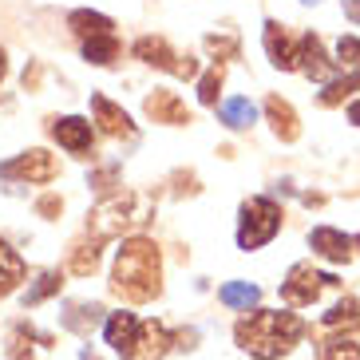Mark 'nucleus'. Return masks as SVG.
<instances>
[{"label": "nucleus", "instance_id": "nucleus-1", "mask_svg": "<svg viewBox=\"0 0 360 360\" xmlns=\"http://www.w3.org/2000/svg\"><path fill=\"white\" fill-rule=\"evenodd\" d=\"M111 289L131 305H143L150 297H159L162 289V257L159 245L147 238H131L115 254V274H111Z\"/></svg>", "mask_w": 360, "mask_h": 360}, {"label": "nucleus", "instance_id": "nucleus-2", "mask_svg": "<svg viewBox=\"0 0 360 360\" xmlns=\"http://www.w3.org/2000/svg\"><path fill=\"white\" fill-rule=\"evenodd\" d=\"M301 333H305V325L293 313H250V317H242L238 328H233L238 345L262 360H274L281 352H289L301 340Z\"/></svg>", "mask_w": 360, "mask_h": 360}, {"label": "nucleus", "instance_id": "nucleus-3", "mask_svg": "<svg viewBox=\"0 0 360 360\" xmlns=\"http://www.w3.org/2000/svg\"><path fill=\"white\" fill-rule=\"evenodd\" d=\"M150 218V202L139 198V194H111V198H103L91 210V230L99 233V238H115V233H123L127 226H143Z\"/></svg>", "mask_w": 360, "mask_h": 360}, {"label": "nucleus", "instance_id": "nucleus-4", "mask_svg": "<svg viewBox=\"0 0 360 360\" xmlns=\"http://www.w3.org/2000/svg\"><path fill=\"white\" fill-rule=\"evenodd\" d=\"M281 226V210L269 198H250L242 206V226H238V245L242 250H257L277 233Z\"/></svg>", "mask_w": 360, "mask_h": 360}, {"label": "nucleus", "instance_id": "nucleus-5", "mask_svg": "<svg viewBox=\"0 0 360 360\" xmlns=\"http://www.w3.org/2000/svg\"><path fill=\"white\" fill-rule=\"evenodd\" d=\"M328 285H337V277L321 274V269H313L309 262H301V265H293L289 277L281 281V301H285V305H313L321 297V289H328Z\"/></svg>", "mask_w": 360, "mask_h": 360}, {"label": "nucleus", "instance_id": "nucleus-6", "mask_svg": "<svg viewBox=\"0 0 360 360\" xmlns=\"http://www.w3.org/2000/svg\"><path fill=\"white\" fill-rule=\"evenodd\" d=\"M135 56L143 60V64L162 68V72H174V75H182V79H191V75L198 72V64H194L191 56H186V60H182V56H174V52H170V44L162 40V36H143V40H135Z\"/></svg>", "mask_w": 360, "mask_h": 360}, {"label": "nucleus", "instance_id": "nucleus-7", "mask_svg": "<svg viewBox=\"0 0 360 360\" xmlns=\"http://www.w3.org/2000/svg\"><path fill=\"white\" fill-rule=\"evenodd\" d=\"M60 174L56 159L48 150H24L16 159L0 162V179H28V182H52Z\"/></svg>", "mask_w": 360, "mask_h": 360}, {"label": "nucleus", "instance_id": "nucleus-8", "mask_svg": "<svg viewBox=\"0 0 360 360\" xmlns=\"http://www.w3.org/2000/svg\"><path fill=\"white\" fill-rule=\"evenodd\" d=\"M139 317L135 313H111V321H107V345L119 352V356H135V349H139Z\"/></svg>", "mask_w": 360, "mask_h": 360}, {"label": "nucleus", "instance_id": "nucleus-9", "mask_svg": "<svg viewBox=\"0 0 360 360\" xmlns=\"http://www.w3.org/2000/svg\"><path fill=\"white\" fill-rule=\"evenodd\" d=\"M147 115L155 119V123H170V127H182V123H191V111H186V103H182L174 91H155V96H147Z\"/></svg>", "mask_w": 360, "mask_h": 360}, {"label": "nucleus", "instance_id": "nucleus-10", "mask_svg": "<svg viewBox=\"0 0 360 360\" xmlns=\"http://www.w3.org/2000/svg\"><path fill=\"white\" fill-rule=\"evenodd\" d=\"M297 68L309 75V79H328V72H333V64L325 60V44H321V36H301V44H297Z\"/></svg>", "mask_w": 360, "mask_h": 360}, {"label": "nucleus", "instance_id": "nucleus-11", "mask_svg": "<svg viewBox=\"0 0 360 360\" xmlns=\"http://www.w3.org/2000/svg\"><path fill=\"white\" fill-rule=\"evenodd\" d=\"M309 245L317 250L321 257H328V262H349L352 257V238H345L340 230H333V226H317V230L309 233Z\"/></svg>", "mask_w": 360, "mask_h": 360}, {"label": "nucleus", "instance_id": "nucleus-12", "mask_svg": "<svg viewBox=\"0 0 360 360\" xmlns=\"http://www.w3.org/2000/svg\"><path fill=\"white\" fill-rule=\"evenodd\" d=\"M52 135H56V143H60V147L75 150V155H84V150L91 147V123H84V119H75V115L56 119Z\"/></svg>", "mask_w": 360, "mask_h": 360}, {"label": "nucleus", "instance_id": "nucleus-13", "mask_svg": "<svg viewBox=\"0 0 360 360\" xmlns=\"http://www.w3.org/2000/svg\"><path fill=\"white\" fill-rule=\"evenodd\" d=\"M91 111H96V123H99V131L103 135H131V119H127V111L123 107H115L111 99H103V96H91Z\"/></svg>", "mask_w": 360, "mask_h": 360}, {"label": "nucleus", "instance_id": "nucleus-14", "mask_svg": "<svg viewBox=\"0 0 360 360\" xmlns=\"http://www.w3.org/2000/svg\"><path fill=\"white\" fill-rule=\"evenodd\" d=\"M265 52H269V60H274L281 72H289V68H297V52L293 44H289L285 28L277 20H265Z\"/></svg>", "mask_w": 360, "mask_h": 360}, {"label": "nucleus", "instance_id": "nucleus-15", "mask_svg": "<svg viewBox=\"0 0 360 360\" xmlns=\"http://www.w3.org/2000/svg\"><path fill=\"white\" fill-rule=\"evenodd\" d=\"M170 333L159 325V321H147V325L139 328V349H135V360H159V356H167V349H170Z\"/></svg>", "mask_w": 360, "mask_h": 360}, {"label": "nucleus", "instance_id": "nucleus-16", "mask_svg": "<svg viewBox=\"0 0 360 360\" xmlns=\"http://www.w3.org/2000/svg\"><path fill=\"white\" fill-rule=\"evenodd\" d=\"M265 115H269V123H274V131L285 143H293L297 135H301V127H297V115H293V107L285 103L281 96H269L265 99Z\"/></svg>", "mask_w": 360, "mask_h": 360}, {"label": "nucleus", "instance_id": "nucleus-17", "mask_svg": "<svg viewBox=\"0 0 360 360\" xmlns=\"http://www.w3.org/2000/svg\"><path fill=\"white\" fill-rule=\"evenodd\" d=\"M24 281V262H20V254L12 250L4 238H0V297H8L12 289Z\"/></svg>", "mask_w": 360, "mask_h": 360}, {"label": "nucleus", "instance_id": "nucleus-18", "mask_svg": "<svg viewBox=\"0 0 360 360\" xmlns=\"http://www.w3.org/2000/svg\"><path fill=\"white\" fill-rule=\"evenodd\" d=\"M68 24H72L79 36H87V40H96V36H111V28H115L107 16H99V12H87V8L72 12V16H68Z\"/></svg>", "mask_w": 360, "mask_h": 360}, {"label": "nucleus", "instance_id": "nucleus-19", "mask_svg": "<svg viewBox=\"0 0 360 360\" xmlns=\"http://www.w3.org/2000/svg\"><path fill=\"white\" fill-rule=\"evenodd\" d=\"M360 325V301L356 297H340L337 305L325 313V328H356Z\"/></svg>", "mask_w": 360, "mask_h": 360}, {"label": "nucleus", "instance_id": "nucleus-20", "mask_svg": "<svg viewBox=\"0 0 360 360\" xmlns=\"http://www.w3.org/2000/svg\"><path fill=\"white\" fill-rule=\"evenodd\" d=\"M218 297H222V305H230V309H250V305H257L262 289L250 285V281H230V285H222Z\"/></svg>", "mask_w": 360, "mask_h": 360}, {"label": "nucleus", "instance_id": "nucleus-21", "mask_svg": "<svg viewBox=\"0 0 360 360\" xmlns=\"http://www.w3.org/2000/svg\"><path fill=\"white\" fill-rule=\"evenodd\" d=\"M257 119V107L250 103V99H226L222 103V123L226 127H250V123H254Z\"/></svg>", "mask_w": 360, "mask_h": 360}, {"label": "nucleus", "instance_id": "nucleus-22", "mask_svg": "<svg viewBox=\"0 0 360 360\" xmlns=\"http://www.w3.org/2000/svg\"><path fill=\"white\" fill-rule=\"evenodd\" d=\"M317 360H360V345H352L349 337H328L321 340Z\"/></svg>", "mask_w": 360, "mask_h": 360}, {"label": "nucleus", "instance_id": "nucleus-23", "mask_svg": "<svg viewBox=\"0 0 360 360\" xmlns=\"http://www.w3.org/2000/svg\"><path fill=\"white\" fill-rule=\"evenodd\" d=\"M84 56L91 60V64H111L119 56V40L115 36H96V40L84 44Z\"/></svg>", "mask_w": 360, "mask_h": 360}, {"label": "nucleus", "instance_id": "nucleus-24", "mask_svg": "<svg viewBox=\"0 0 360 360\" xmlns=\"http://www.w3.org/2000/svg\"><path fill=\"white\" fill-rule=\"evenodd\" d=\"M352 91H360V72L356 75H345V79H337V84H328L325 91H321V103L333 107V103H340L345 96H352Z\"/></svg>", "mask_w": 360, "mask_h": 360}, {"label": "nucleus", "instance_id": "nucleus-25", "mask_svg": "<svg viewBox=\"0 0 360 360\" xmlns=\"http://www.w3.org/2000/svg\"><path fill=\"white\" fill-rule=\"evenodd\" d=\"M222 75H226V72H222L218 64H214L210 72L202 75V84H198V99H202L206 107H210V103H218V87H222Z\"/></svg>", "mask_w": 360, "mask_h": 360}, {"label": "nucleus", "instance_id": "nucleus-26", "mask_svg": "<svg viewBox=\"0 0 360 360\" xmlns=\"http://www.w3.org/2000/svg\"><path fill=\"white\" fill-rule=\"evenodd\" d=\"M96 265H99V250L96 245H79L72 254V274L87 277V274H96Z\"/></svg>", "mask_w": 360, "mask_h": 360}, {"label": "nucleus", "instance_id": "nucleus-27", "mask_svg": "<svg viewBox=\"0 0 360 360\" xmlns=\"http://www.w3.org/2000/svg\"><path fill=\"white\" fill-rule=\"evenodd\" d=\"M56 289H60V274H40L36 285L28 289V297H24V305H36V301H44V297L56 293Z\"/></svg>", "mask_w": 360, "mask_h": 360}, {"label": "nucleus", "instance_id": "nucleus-28", "mask_svg": "<svg viewBox=\"0 0 360 360\" xmlns=\"http://www.w3.org/2000/svg\"><path fill=\"white\" fill-rule=\"evenodd\" d=\"M96 317H99V305H91V309H87V305H75L72 313L64 317V325L75 328V333H84L87 325H96Z\"/></svg>", "mask_w": 360, "mask_h": 360}, {"label": "nucleus", "instance_id": "nucleus-29", "mask_svg": "<svg viewBox=\"0 0 360 360\" xmlns=\"http://www.w3.org/2000/svg\"><path fill=\"white\" fill-rule=\"evenodd\" d=\"M337 56L345 60V64H360V40L356 36H340V44H337Z\"/></svg>", "mask_w": 360, "mask_h": 360}, {"label": "nucleus", "instance_id": "nucleus-30", "mask_svg": "<svg viewBox=\"0 0 360 360\" xmlns=\"http://www.w3.org/2000/svg\"><path fill=\"white\" fill-rule=\"evenodd\" d=\"M206 48L218 52V56H233V52H238V44H233L230 36H222V40H218V36H206Z\"/></svg>", "mask_w": 360, "mask_h": 360}, {"label": "nucleus", "instance_id": "nucleus-31", "mask_svg": "<svg viewBox=\"0 0 360 360\" xmlns=\"http://www.w3.org/2000/svg\"><path fill=\"white\" fill-rule=\"evenodd\" d=\"M36 210H40L44 218H52V214H60V210H64V202L56 198V194H48V198H40V202H36Z\"/></svg>", "mask_w": 360, "mask_h": 360}, {"label": "nucleus", "instance_id": "nucleus-32", "mask_svg": "<svg viewBox=\"0 0 360 360\" xmlns=\"http://www.w3.org/2000/svg\"><path fill=\"white\" fill-rule=\"evenodd\" d=\"M345 16L360 24V0H345Z\"/></svg>", "mask_w": 360, "mask_h": 360}, {"label": "nucleus", "instance_id": "nucleus-33", "mask_svg": "<svg viewBox=\"0 0 360 360\" xmlns=\"http://www.w3.org/2000/svg\"><path fill=\"white\" fill-rule=\"evenodd\" d=\"M349 123H356V127H360V99L349 107Z\"/></svg>", "mask_w": 360, "mask_h": 360}, {"label": "nucleus", "instance_id": "nucleus-34", "mask_svg": "<svg viewBox=\"0 0 360 360\" xmlns=\"http://www.w3.org/2000/svg\"><path fill=\"white\" fill-rule=\"evenodd\" d=\"M4 68H8V64H4V52H0V75H4Z\"/></svg>", "mask_w": 360, "mask_h": 360}, {"label": "nucleus", "instance_id": "nucleus-35", "mask_svg": "<svg viewBox=\"0 0 360 360\" xmlns=\"http://www.w3.org/2000/svg\"><path fill=\"white\" fill-rule=\"evenodd\" d=\"M305 4H317V0H305Z\"/></svg>", "mask_w": 360, "mask_h": 360}]
</instances>
